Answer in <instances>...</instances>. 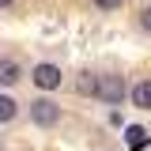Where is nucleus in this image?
<instances>
[{
    "instance_id": "nucleus-1",
    "label": "nucleus",
    "mask_w": 151,
    "mask_h": 151,
    "mask_svg": "<svg viewBox=\"0 0 151 151\" xmlns=\"http://www.w3.org/2000/svg\"><path fill=\"white\" fill-rule=\"evenodd\" d=\"M94 94H98L102 102L117 106V102L129 94V87H125V79H121V76H98V87H94Z\"/></svg>"
},
{
    "instance_id": "nucleus-2",
    "label": "nucleus",
    "mask_w": 151,
    "mask_h": 151,
    "mask_svg": "<svg viewBox=\"0 0 151 151\" xmlns=\"http://www.w3.org/2000/svg\"><path fill=\"white\" fill-rule=\"evenodd\" d=\"M30 121L42 125V129H53L57 121H60V106L49 102V98H38V102H30Z\"/></svg>"
},
{
    "instance_id": "nucleus-3",
    "label": "nucleus",
    "mask_w": 151,
    "mask_h": 151,
    "mask_svg": "<svg viewBox=\"0 0 151 151\" xmlns=\"http://www.w3.org/2000/svg\"><path fill=\"white\" fill-rule=\"evenodd\" d=\"M30 79H34L42 91H53V87H60V68L57 64H38L34 72H30Z\"/></svg>"
},
{
    "instance_id": "nucleus-4",
    "label": "nucleus",
    "mask_w": 151,
    "mask_h": 151,
    "mask_svg": "<svg viewBox=\"0 0 151 151\" xmlns=\"http://www.w3.org/2000/svg\"><path fill=\"white\" fill-rule=\"evenodd\" d=\"M125 140H129V147H132V151H144L151 136H147V129H140V125H129V129H125Z\"/></svg>"
},
{
    "instance_id": "nucleus-5",
    "label": "nucleus",
    "mask_w": 151,
    "mask_h": 151,
    "mask_svg": "<svg viewBox=\"0 0 151 151\" xmlns=\"http://www.w3.org/2000/svg\"><path fill=\"white\" fill-rule=\"evenodd\" d=\"M132 102H136L140 110H151V79H140V83L132 87Z\"/></svg>"
},
{
    "instance_id": "nucleus-6",
    "label": "nucleus",
    "mask_w": 151,
    "mask_h": 151,
    "mask_svg": "<svg viewBox=\"0 0 151 151\" xmlns=\"http://www.w3.org/2000/svg\"><path fill=\"white\" fill-rule=\"evenodd\" d=\"M19 64L15 60H0V87H12V83H19Z\"/></svg>"
},
{
    "instance_id": "nucleus-7",
    "label": "nucleus",
    "mask_w": 151,
    "mask_h": 151,
    "mask_svg": "<svg viewBox=\"0 0 151 151\" xmlns=\"http://www.w3.org/2000/svg\"><path fill=\"white\" fill-rule=\"evenodd\" d=\"M15 113H19L15 98H8V94H0V125H8V121H12Z\"/></svg>"
},
{
    "instance_id": "nucleus-8",
    "label": "nucleus",
    "mask_w": 151,
    "mask_h": 151,
    "mask_svg": "<svg viewBox=\"0 0 151 151\" xmlns=\"http://www.w3.org/2000/svg\"><path fill=\"white\" fill-rule=\"evenodd\" d=\"M76 87H79V94H94V87H98V76H83Z\"/></svg>"
},
{
    "instance_id": "nucleus-9",
    "label": "nucleus",
    "mask_w": 151,
    "mask_h": 151,
    "mask_svg": "<svg viewBox=\"0 0 151 151\" xmlns=\"http://www.w3.org/2000/svg\"><path fill=\"white\" fill-rule=\"evenodd\" d=\"M94 8H102V12H113V8H121L125 0H91Z\"/></svg>"
},
{
    "instance_id": "nucleus-10",
    "label": "nucleus",
    "mask_w": 151,
    "mask_h": 151,
    "mask_svg": "<svg viewBox=\"0 0 151 151\" xmlns=\"http://www.w3.org/2000/svg\"><path fill=\"white\" fill-rule=\"evenodd\" d=\"M140 27L151 34V8H144V12H140Z\"/></svg>"
},
{
    "instance_id": "nucleus-11",
    "label": "nucleus",
    "mask_w": 151,
    "mask_h": 151,
    "mask_svg": "<svg viewBox=\"0 0 151 151\" xmlns=\"http://www.w3.org/2000/svg\"><path fill=\"white\" fill-rule=\"evenodd\" d=\"M8 4H12V0H0V8H8Z\"/></svg>"
}]
</instances>
